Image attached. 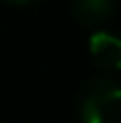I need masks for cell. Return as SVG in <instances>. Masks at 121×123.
<instances>
[{"mask_svg":"<svg viewBox=\"0 0 121 123\" xmlns=\"http://www.w3.org/2000/svg\"><path fill=\"white\" fill-rule=\"evenodd\" d=\"M82 123H114L121 114V89L110 78H89L78 91Z\"/></svg>","mask_w":121,"mask_h":123,"instance_id":"1","label":"cell"},{"mask_svg":"<svg viewBox=\"0 0 121 123\" xmlns=\"http://www.w3.org/2000/svg\"><path fill=\"white\" fill-rule=\"evenodd\" d=\"M91 62L101 71H121V39L110 32H94L89 37Z\"/></svg>","mask_w":121,"mask_h":123,"instance_id":"2","label":"cell"},{"mask_svg":"<svg viewBox=\"0 0 121 123\" xmlns=\"http://www.w3.org/2000/svg\"><path fill=\"white\" fill-rule=\"evenodd\" d=\"M71 9L82 25H103L114 14V0H73Z\"/></svg>","mask_w":121,"mask_h":123,"instance_id":"3","label":"cell"},{"mask_svg":"<svg viewBox=\"0 0 121 123\" xmlns=\"http://www.w3.org/2000/svg\"><path fill=\"white\" fill-rule=\"evenodd\" d=\"M9 2H14V5H25V2H32V0H9Z\"/></svg>","mask_w":121,"mask_h":123,"instance_id":"4","label":"cell"},{"mask_svg":"<svg viewBox=\"0 0 121 123\" xmlns=\"http://www.w3.org/2000/svg\"><path fill=\"white\" fill-rule=\"evenodd\" d=\"M119 89H121V82H119Z\"/></svg>","mask_w":121,"mask_h":123,"instance_id":"5","label":"cell"}]
</instances>
